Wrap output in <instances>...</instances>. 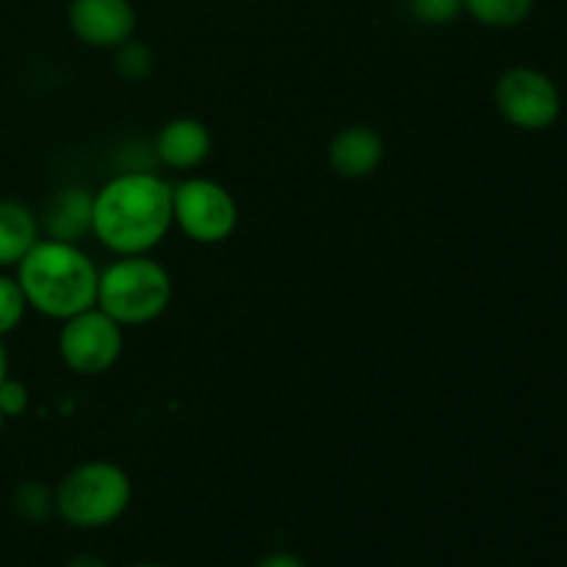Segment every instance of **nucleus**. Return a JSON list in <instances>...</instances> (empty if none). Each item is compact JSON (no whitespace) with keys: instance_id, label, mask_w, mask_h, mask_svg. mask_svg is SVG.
<instances>
[{"instance_id":"2","label":"nucleus","mask_w":567,"mask_h":567,"mask_svg":"<svg viewBox=\"0 0 567 567\" xmlns=\"http://www.w3.org/2000/svg\"><path fill=\"white\" fill-rule=\"evenodd\" d=\"M17 282L28 308L48 319L64 321L97 305V266L72 241L39 238L17 264Z\"/></svg>"},{"instance_id":"23","label":"nucleus","mask_w":567,"mask_h":567,"mask_svg":"<svg viewBox=\"0 0 567 567\" xmlns=\"http://www.w3.org/2000/svg\"><path fill=\"white\" fill-rule=\"evenodd\" d=\"M3 426H6V415L0 413V432H3Z\"/></svg>"},{"instance_id":"7","label":"nucleus","mask_w":567,"mask_h":567,"mask_svg":"<svg viewBox=\"0 0 567 567\" xmlns=\"http://www.w3.org/2000/svg\"><path fill=\"white\" fill-rule=\"evenodd\" d=\"M125 327L116 324L109 313L94 305L83 313L64 319L59 332V354L78 374H105L116 365L122 354Z\"/></svg>"},{"instance_id":"17","label":"nucleus","mask_w":567,"mask_h":567,"mask_svg":"<svg viewBox=\"0 0 567 567\" xmlns=\"http://www.w3.org/2000/svg\"><path fill=\"white\" fill-rule=\"evenodd\" d=\"M120 53H116V66H120L122 75L127 78H142L147 75L150 66H153V55H150V50L144 48V44L133 42V39H127L125 44H120Z\"/></svg>"},{"instance_id":"11","label":"nucleus","mask_w":567,"mask_h":567,"mask_svg":"<svg viewBox=\"0 0 567 567\" xmlns=\"http://www.w3.org/2000/svg\"><path fill=\"white\" fill-rule=\"evenodd\" d=\"M92 199L94 194L86 188H61L50 197L39 227L48 230V238L78 244L86 233H92Z\"/></svg>"},{"instance_id":"1","label":"nucleus","mask_w":567,"mask_h":567,"mask_svg":"<svg viewBox=\"0 0 567 567\" xmlns=\"http://www.w3.org/2000/svg\"><path fill=\"white\" fill-rule=\"evenodd\" d=\"M172 221V186L153 172H122L92 199L94 238L116 255H147Z\"/></svg>"},{"instance_id":"16","label":"nucleus","mask_w":567,"mask_h":567,"mask_svg":"<svg viewBox=\"0 0 567 567\" xmlns=\"http://www.w3.org/2000/svg\"><path fill=\"white\" fill-rule=\"evenodd\" d=\"M410 14L424 25H449L465 11L463 0H408Z\"/></svg>"},{"instance_id":"15","label":"nucleus","mask_w":567,"mask_h":567,"mask_svg":"<svg viewBox=\"0 0 567 567\" xmlns=\"http://www.w3.org/2000/svg\"><path fill=\"white\" fill-rule=\"evenodd\" d=\"M25 293H22L17 277L0 275V338L20 327V321L25 319Z\"/></svg>"},{"instance_id":"10","label":"nucleus","mask_w":567,"mask_h":567,"mask_svg":"<svg viewBox=\"0 0 567 567\" xmlns=\"http://www.w3.org/2000/svg\"><path fill=\"white\" fill-rule=\"evenodd\" d=\"M155 155L169 169H197L210 155V131L194 116L169 120L155 136Z\"/></svg>"},{"instance_id":"19","label":"nucleus","mask_w":567,"mask_h":567,"mask_svg":"<svg viewBox=\"0 0 567 567\" xmlns=\"http://www.w3.org/2000/svg\"><path fill=\"white\" fill-rule=\"evenodd\" d=\"M255 567H308V563L293 551H269L255 563Z\"/></svg>"},{"instance_id":"20","label":"nucleus","mask_w":567,"mask_h":567,"mask_svg":"<svg viewBox=\"0 0 567 567\" xmlns=\"http://www.w3.org/2000/svg\"><path fill=\"white\" fill-rule=\"evenodd\" d=\"M64 567H111V565L105 563L103 557H97V554L81 551V554H75V557L66 559Z\"/></svg>"},{"instance_id":"12","label":"nucleus","mask_w":567,"mask_h":567,"mask_svg":"<svg viewBox=\"0 0 567 567\" xmlns=\"http://www.w3.org/2000/svg\"><path fill=\"white\" fill-rule=\"evenodd\" d=\"M37 241V214L17 199H0V269L20 264Z\"/></svg>"},{"instance_id":"5","label":"nucleus","mask_w":567,"mask_h":567,"mask_svg":"<svg viewBox=\"0 0 567 567\" xmlns=\"http://www.w3.org/2000/svg\"><path fill=\"white\" fill-rule=\"evenodd\" d=\"M172 219L192 241L219 244L238 227V205L221 183L188 177L172 188Z\"/></svg>"},{"instance_id":"22","label":"nucleus","mask_w":567,"mask_h":567,"mask_svg":"<svg viewBox=\"0 0 567 567\" xmlns=\"http://www.w3.org/2000/svg\"><path fill=\"white\" fill-rule=\"evenodd\" d=\"M131 567H169V565H161V563H138V565H131Z\"/></svg>"},{"instance_id":"8","label":"nucleus","mask_w":567,"mask_h":567,"mask_svg":"<svg viewBox=\"0 0 567 567\" xmlns=\"http://www.w3.org/2000/svg\"><path fill=\"white\" fill-rule=\"evenodd\" d=\"M70 31L89 48H120L136 33V9L131 0H70Z\"/></svg>"},{"instance_id":"9","label":"nucleus","mask_w":567,"mask_h":567,"mask_svg":"<svg viewBox=\"0 0 567 567\" xmlns=\"http://www.w3.org/2000/svg\"><path fill=\"white\" fill-rule=\"evenodd\" d=\"M382 158H385V144H382L380 133L369 125L343 127L327 150L332 172L347 181H363V177L374 175Z\"/></svg>"},{"instance_id":"6","label":"nucleus","mask_w":567,"mask_h":567,"mask_svg":"<svg viewBox=\"0 0 567 567\" xmlns=\"http://www.w3.org/2000/svg\"><path fill=\"white\" fill-rule=\"evenodd\" d=\"M498 114L518 131H548L563 114L559 86L535 66H509L493 89Z\"/></svg>"},{"instance_id":"13","label":"nucleus","mask_w":567,"mask_h":567,"mask_svg":"<svg viewBox=\"0 0 567 567\" xmlns=\"http://www.w3.org/2000/svg\"><path fill=\"white\" fill-rule=\"evenodd\" d=\"M537 0H463L465 11L487 28H515L535 11Z\"/></svg>"},{"instance_id":"18","label":"nucleus","mask_w":567,"mask_h":567,"mask_svg":"<svg viewBox=\"0 0 567 567\" xmlns=\"http://www.w3.org/2000/svg\"><path fill=\"white\" fill-rule=\"evenodd\" d=\"M28 404H31L28 388L22 385L20 380L6 377V380L0 382V413H3L6 419H20V415H25Z\"/></svg>"},{"instance_id":"21","label":"nucleus","mask_w":567,"mask_h":567,"mask_svg":"<svg viewBox=\"0 0 567 567\" xmlns=\"http://www.w3.org/2000/svg\"><path fill=\"white\" fill-rule=\"evenodd\" d=\"M9 377V352H6L3 347V338H0V382Z\"/></svg>"},{"instance_id":"4","label":"nucleus","mask_w":567,"mask_h":567,"mask_svg":"<svg viewBox=\"0 0 567 567\" xmlns=\"http://www.w3.org/2000/svg\"><path fill=\"white\" fill-rule=\"evenodd\" d=\"M172 302V277L150 255H120L100 271L97 308L122 327L158 319Z\"/></svg>"},{"instance_id":"14","label":"nucleus","mask_w":567,"mask_h":567,"mask_svg":"<svg viewBox=\"0 0 567 567\" xmlns=\"http://www.w3.org/2000/svg\"><path fill=\"white\" fill-rule=\"evenodd\" d=\"M11 507L28 524H44L50 515H55V493L37 480H28L14 487L11 493Z\"/></svg>"},{"instance_id":"3","label":"nucleus","mask_w":567,"mask_h":567,"mask_svg":"<svg viewBox=\"0 0 567 567\" xmlns=\"http://www.w3.org/2000/svg\"><path fill=\"white\" fill-rule=\"evenodd\" d=\"M55 515L72 529H105L127 513L131 476L109 460L75 465L55 487Z\"/></svg>"}]
</instances>
